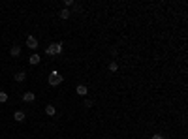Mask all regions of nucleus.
<instances>
[{
  "mask_svg": "<svg viewBox=\"0 0 188 139\" xmlns=\"http://www.w3.org/2000/svg\"><path fill=\"white\" fill-rule=\"evenodd\" d=\"M25 79H27V73H25V72H19V73H15V81H19V83H23Z\"/></svg>",
  "mask_w": 188,
  "mask_h": 139,
  "instance_id": "obj_9",
  "label": "nucleus"
},
{
  "mask_svg": "<svg viewBox=\"0 0 188 139\" xmlns=\"http://www.w3.org/2000/svg\"><path fill=\"white\" fill-rule=\"evenodd\" d=\"M9 53H11V57H19V55H21V47H19V45H11Z\"/></svg>",
  "mask_w": 188,
  "mask_h": 139,
  "instance_id": "obj_8",
  "label": "nucleus"
},
{
  "mask_svg": "<svg viewBox=\"0 0 188 139\" xmlns=\"http://www.w3.org/2000/svg\"><path fill=\"white\" fill-rule=\"evenodd\" d=\"M27 47H28V49H36V47H38V40L34 36H28L27 38Z\"/></svg>",
  "mask_w": 188,
  "mask_h": 139,
  "instance_id": "obj_3",
  "label": "nucleus"
},
{
  "mask_svg": "<svg viewBox=\"0 0 188 139\" xmlns=\"http://www.w3.org/2000/svg\"><path fill=\"white\" fill-rule=\"evenodd\" d=\"M58 15H60V19H68L72 13H70V9H66V8H64V9H60V13H58Z\"/></svg>",
  "mask_w": 188,
  "mask_h": 139,
  "instance_id": "obj_10",
  "label": "nucleus"
},
{
  "mask_svg": "<svg viewBox=\"0 0 188 139\" xmlns=\"http://www.w3.org/2000/svg\"><path fill=\"white\" fill-rule=\"evenodd\" d=\"M75 92H77V94H79V96H87V92H89V88H87L85 85H77Z\"/></svg>",
  "mask_w": 188,
  "mask_h": 139,
  "instance_id": "obj_5",
  "label": "nucleus"
},
{
  "mask_svg": "<svg viewBox=\"0 0 188 139\" xmlns=\"http://www.w3.org/2000/svg\"><path fill=\"white\" fill-rule=\"evenodd\" d=\"M45 53L49 55V57H55V55H60L62 53V43H51L47 49H45Z\"/></svg>",
  "mask_w": 188,
  "mask_h": 139,
  "instance_id": "obj_2",
  "label": "nucleus"
},
{
  "mask_svg": "<svg viewBox=\"0 0 188 139\" xmlns=\"http://www.w3.org/2000/svg\"><path fill=\"white\" fill-rule=\"evenodd\" d=\"M25 118H27V115H25L23 111H15V115H13V120H17V122H23Z\"/></svg>",
  "mask_w": 188,
  "mask_h": 139,
  "instance_id": "obj_6",
  "label": "nucleus"
},
{
  "mask_svg": "<svg viewBox=\"0 0 188 139\" xmlns=\"http://www.w3.org/2000/svg\"><path fill=\"white\" fill-rule=\"evenodd\" d=\"M34 100H36V96H34V92H30V90H27V92L23 94V102L30 103V102H34Z\"/></svg>",
  "mask_w": 188,
  "mask_h": 139,
  "instance_id": "obj_4",
  "label": "nucleus"
},
{
  "mask_svg": "<svg viewBox=\"0 0 188 139\" xmlns=\"http://www.w3.org/2000/svg\"><path fill=\"white\" fill-rule=\"evenodd\" d=\"M117 70H119V64H117L115 60H113V62H109V72H117Z\"/></svg>",
  "mask_w": 188,
  "mask_h": 139,
  "instance_id": "obj_13",
  "label": "nucleus"
},
{
  "mask_svg": "<svg viewBox=\"0 0 188 139\" xmlns=\"http://www.w3.org/2000/svg\"><path fill=\"white\" fill-rule=\"evenodd\" d=\"M40 60H41V57H40V55H36V53H34V55L30 57V59H28V62H30L32 66H36V64L40 62Z\"/></svg>",
  "mask_w": 188,
  "mask_h": 139,
  "instance_id": "obj_7",
  "label": "nucleus"
},
{
  "mask_svg": "<svg viewBox=\"0 0 188 139\" xmlns=\"http://www.w3.org/2000/svg\"><path fill=\"white\" fill-rule=\"evenodd\" d=\"M45 113H47L49 117H53L55 113H57V109H55V105H47V107H45Z\"/></svg>",
  "mask_w": 188,
  "mask_h": 139,
  "instance_id": "obj_11",
  "label": "nucleus"
},
{
  "mask_svg": "<svg viewBox=\"0 0 188 139\" xmlns=\"http://www.w3.org/2000/svg\"><path fill=\"white\" fill-rule=\"evenodd\" d=\"M92 105H94L92 100H85V107H92Z\"/></svg>",
  "mask_w": 188,
  "mask_h": 139,
  "instance_id": "obj_15",
  "label": "nucleus"
},
{
  "mask_svg": "<svg viewBox=\"0 0 188 139\" xmlns=\"http://www.w3.org/2000/svg\"><path fill=\"white\" fill-rule=\"evenodd\" d=\"M64 6H66V9L72 8V6H73V0H64Z\"/></svg>",
  "mask_w": 188,
  "mask_h": 139,
  "instance_id": "obj_14",
  "label": "nucleus"
},
{
  "mask_svg": "<svg viewBox=\"0 0 188 139\" xmlns=\"http://www.w3.org/2000/svg\"><path fill=\"white\" fill-rule=\"evenodd\" d=\"M151 139H166V137H164V135H162V134H154V135H152Z\"/></svg>",
  "mask_w": 188,
  "mask_h": 139,
  "instance_id": "obj_16",
  "label": "nucleus"
},
{
  "mask_svg": "<svg viewBox=\"0 0 188 139\" xmlns=\"http://www.w3.org/2000/svg\"><path fill=\"white\" fill-rule=\"evenodd\" d=\"M62 81H64V77L60 75V73H58L57 70L49 73V85H51V86H58L60 83H62Z\"/></svg>",
  "mask_w": 188,
  "mask_h": 139,
  "instance_id": "obj_1",
  "label": "nucleus"
},
{
  "mask_svg": "<svg viewBox=\"0 0 188 139\" xmlns=\"http://www.w3.org/2000/svg\"><path fill=\"white\" fill-rule=\"evenodd\" d=\"M6 102H8V94L4 90H0V103H6Z\"/></svg>",
  "mask_w": 188,
  "mask_h": 139,
  "instance_id": "obj_12",
  "label": "nucleus"
}]
</instances>
